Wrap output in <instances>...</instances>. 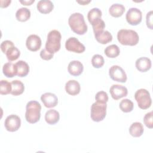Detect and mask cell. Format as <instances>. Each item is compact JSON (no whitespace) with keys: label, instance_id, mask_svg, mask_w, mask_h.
Here are the masks:
<instances>
[{"label":"cell","instance_id":"obj_3","mask_svg":"<svg viewBox=\"0 0 153 153\" xmlns=\"http://www.w3.org/2000/svg\"><path fill=\"white\" fill-rule=\"evenodd\" d=\"M117 39L124 45L134 46L137 44L139 37L137 32L130 29H121L118 32Z\"/></svg>","mask_w":153,"mask_h":153},{"label":"cell","instance_id":"obj_24","mask_svg":"<svg viewBox=\"0 0 153 153\" xmlns=\"http://www.w3.org/2000/svg\"><path fill=\"white\" fill-rule=\"evenodd\" d=\"M12 90L11 93L13 96H19L22 94L25 90V86L22 82L19 80H14L11 82Z\"/></svg>","mask_w":153,"mask_h":153},{"label":"cell","instance_id":"obj_11","mask_svg":"<svg viewBox=\"0 0 153 153\" xmlns=\"http://www.w3.org/2000/svg\"><path fill=\"white\" fill-rule=\"evenodd\" d=\"M109 92L112 97L116 100L127 96L128 94V91L126 87L118 84L112 85L109 89Z\"/></svg>","mask_w":153,"mask_h":153},{"label":"cell","instance_id":"obj_39","mask_svg":"<svg viewBox=\"0 0 153 153\" xmlns=\"http://www.w3.org/2000/svg\"><path fill=\"white\" fill-rule=\"evenodd\" d=\"M35 2V0L31 1H20V2L24 5H30L32 3Z\"/></svg>","mask_w":153,"mask_h":153},{"label":"cell","instance_id":"obj_9","mask_svg":"<svg viewBox=\"0 0 153 153\" xmlns=\"http://www.w3.org/2000/svg\"><path fill=\"white\" fill-rule=\"evenodd\" d=\"M65 48L68 51L76 53H82L85 50V46L75 37H71L66 40Z\"/></svg>","mask_w":153,"mask_h":153},{"label":"cell","instance_id":"obj_16","mask_svg":"<svg viewBox=\"0 0 153 153\" xmlns=\"http://www.w3.org/2000/svg\"><path fill=\"white\" fill-rule=\"evenodd\" d=\"M80 90V84L75 80H69L65 84V90L70 95L75 96L79 94Z\"/></svg>","mask_w":153,"mask_h":153},{"label":"cell","instance_id":"obj_12","mask_svg":"<svg viewBox=\"0 0 153 153\" xmlns=\"http://www.w3.org/2000/svg\"><path fill=\"white\" fill-rule=\"evenodd\" d=\"M27 49L31 51H36L40 49L41 46V39L36 35H29L26 41Z\"/></svg>","mask_w":153,"mask_h":153},{"label":"cell","instance_id":"obj_33","mask_svg":"<svg viewBox=\"0 0 153 153\" xmlns=\"http://www.w3.org/2000/svg\"><path fill=\"white\" fill-rule=\"evenodd\" d=\"M95 99L97 102L102 103H106V102L108 101V94L104 91H99L96 93L95 96Z\"/></svg>","mask_w":153,"mask_h":153},{"label":"cell","instance_id":"obj_1","mask_svg":"<svg viewBox=\"0 0 153 153\" xmlns=\"http://www.w3.org/2000/svg\"><path fill=\"white\" fill-rule=\"evenodd\" d=\"M68 23L71 30L78 35H84L87 31V25L84 16L79 13L71 14L68 19Z\"/></svg>","mask_w":153,"mask_h":153},{"label":"cell","instance_id":"obj_19","mask_svg":"<svg viewBox=\"0 0 153 153\" xmlns=\"http://www.w3.org/2000/svg\"><path fill=\"white\" fill-rule=\"evenodd\" d=\"M15 65L17 68V75L18 76L25 77L27 75L29 72V66L26 62L19 60Z\"/></svg>","mask_w":153,"mask_h":153},{"label":"cell","instance_id":"obj_20","mask_svg":"<svg viewBox=\"0 0 153 153\" xmlns=\"http://www.w3.org/2000/svg\"><path fill=\"white\" fill-rule=\"evenodd\" d=\"M94 36L97 41L102 44H108L112 40V36L111 33L108 30H103L102 32L94 34Z\"/></svg>","mask_w":153,"mask_h":153},{"label":"cell","instance_id":"obj_5","mask_svg":"<svg viewBox=\"0 0 153 153\" xmlns=\"http://www.w3.org/2000/svg\"><path fill=\"white\" fill-rule=\"evenodd\" d=\"M134 98L137 103L138 106L142 109H148L152 103V100L149 91L144 88H140L136 91Z\"/></svg>","mask_w":153,"mask_h":153},{"label":"cell","instance_id":"obj_27","mask_svg":"<svg viewBox=\"0 0 153 153\" xmlns=\"http://www.w3.org/2000/svg\"><path fill=\"white\" fill-rule=\"evenodd\" d=\"M102 11L100 9L97 8H94L90 10L87 14V19L90 24H92L93 22L96 21L98 19H101L102 17Z\"/></svg>","mask_w":153,"mask_h":153},{"label":"cell","instance_id":"obj_25","mask_svg":"<svg viewBox=\"0 0 153 153\" xmlns=\"http://www.w3.org/2000/svg\"><path fill=\"white\" fill-rule=\"evenodd\" d=\"M16 17L20 22H26L30 17V11L27 8H21L17 11Z\"/></svg>","mask_w":153,"mask_h":153},{"label":"cell","instance_id":"obj_36","mask_svg":"<svg viewBox=\"0 0 153 153\" xmlns=\"http://www.w3.org/2000/svg\"><path fill=\"white\" fill-rule=\"evenodd\" d=\"M54 54H52L48 51L45 48L42 50L40 52V57L42 59L45 60H51L53 57Z\"/></svg>","mask_w":153,"mask_h":153},{"label":"cell","instance_id":"obj_31","mask_svg":"<svg viewBox=\"0 0 153 153\" xmlns=\"http://www.w3.org/2000/svg\"><path fill=\"white\" fill-rule=\"evenodd\" d=\"M105 63V60L102 56L100 54H95L91 59V64L95 68H102Z\"/></svg>","mask_w":153,"mask_h":153},{"label":"cell","instance_id":"obj_7","mask_svg":"<svg viewBox=\"0 0 153 153\" xmlns=\"http://www.w3.org/2000/svg\"><path fill=\"white\" fill-rule=\"evenodd\" d=\"M109 75L112 80L119 82H126L127 79L124 69L118 65H113L109 68Z\"/></svg>","mask_w":153,"mask_h":153},{"label":"cell","instance_id":"obj_15","mask_svg":"<svg viewBox=\"0 0 153 153\" xmlns=\"http://www.w3.org/2000/svg\"><path fill=\"white\" fill-rule=\"evenodd\" d=\"M135 66L139 72H145L151 69V61L146 57H142L136 60Z\"/></svg>","mask_w":153,"mask_h":153},{"label":"cell","instance_id":"obj_40","mask_svg":"<svg viewBox=\"0 0 153 153\" xmlns=\"http://www.w3.org/2000/svg\"><path fill=\"white\" fill-rule=\"evenodd\" d=\"M91 1H77V2L78 3H79V4H82V5H86V4H88V3H90Z\"/></svg>","mask_w":153,"mask_h":153},{"label":"cell","instance_id":"obj_13","mask_svg":"<svg viewBox=\"0 0 153 153\" xmlns=\"http://www.w3.org/2000/svg\"><path fill=\"white\" fill-rule=\"evenodd\" d=\"M41 100L46 108H54L58 103V98L52 93H45L41 95Z\"/></svg>","mask_w":153,"mask_h":153},{"label":"cell","instance_id":"obj_37","mask_svg":"<svg viewBox=\"0 0 153 153\" xmlns=\"http://www.w3.org/2000/svg\"><path fill=\"white\" fill-rule=\"evenodd\" d=\"M146 25L150 29H152V11L148 12L146 14Z\"/></svg>","mask_w":153,"mask_h":153},{"label":"cell","instance_id":"obj_8","mask_svg":"<svg viewBox=\"0 0 153 153\" xmlns=\"http://www.w3.org/2000/svg\"><path fill=\"white\" fill-rule=\"evenodd\" d=\"M126 19L128 24L132 26H136L142 22V12L136 8H131L127 12Z\"/></svg>","mask_w":153,"mask_h":153},{"label":"cell","instance_id":"obj_10","mask_svg":"<svg viewBox=\"0 0 153 153\" xmlns=\"http://www.w3.org/2000/svg\"><path fill=\"white\" fill-rule=\"evenodd\" d=\"M21 126V120L16 115L11 114L8 116L4 122L6 130L10 132H14L19 129Z\"/></svg>","mask_w":153,"mask_h":153},{"label":"cell","instance_id":"obj_23","mask_svg":"<svg viewBox=\"0 0 153 153\" xmlns=\"http://www.w3.org/2000/svg\"><path fill=\"white\" fill-rule=\"evenodd\" d=\"M124 11L125 7L123 5L120 4H114L112 5L109 9V13L110 15L114 17H121Z\"/></svg>","mask_w":153,"mask_h":153},{"label":"cell","instance_id":"obj_35","mask_svg":"<svg viewBox=\"0 0 153 153\" xmlns=\"http://www.w3.org/2000/svg\"><path fill=\"white\" fill-rule=\"evenodd\" d=\"M14 44L12 41L9 40H6L3 41L1 44V49L4 54H6L7 50L12 46H14Z\"/></svg>","mask_w":153,"mask_h":153},{"label":"cell","instance_id":"obj_29","mask_svg":"<svg viewBox=\"0 0 153 153\" xmlns=\"http://www.w3.org/2000/svg\"><path fill=\"white\" fill-rule=\"evenodd\" d=\"M120 108L124 112H130L133 109L134 105L131 100L128 99H123L120 103Z\"/></svg>","mask_w":153,"mask_h":153},{"label":"cell","instance_id":"obj_14","mask_svg":"<svg viewBox=\"0 0 153 153\" xmlns=\"http://www.w3.org/2000/svg\"><path fill=\"white\" fill-rule=\"evenodd\" d=\"M84 70V66L81 62L78 60L71 61L68 66V71L69 73L73 76L80 75Z\"/></svg>","mask_w":153,"mask_h":153},{"label":"cell","instance_id":"obj_4","mask_svg":"<svg viewBox=\"0 0 153 153\" xmlns=\"http://www.w3.org/2000/svg\"><path fill=\"white\" fill-rule=\"evenodd\" d=\"M62 36L59 31L53 30L49 32L45 43V49L50 53L54 54L60 48V41Z\"/></svg>","mask_w":153,"mask_h":153},{"label":"cell","instance_id":"obj_17","mask_svg":"<svg viewBox=\"0 0 153 153\" xmlns=\"http://www.w3.org/2000/svg\"><path fill=\"white\" fill-rule=\"evenodd\" d=\"M37 9L42 14L50 13L54 8V5L51 1L41 0L37 4Z\"/></svg>","mask_w":153,"mask_h":153},{"label":"cell","instance_id":"obj_28","mask_svg":"<svg viewBox=\"0 0 153 153\" xmlns=\"http://www.w3.org/2000/svg\"><path fill=\"white\" fill-rule=\"evenodd\" d=\"M5 54L7 59L10 62H12L17 60L19 57L20 55V51L17 47L14 45L11 47L7 50Z\"/></svg>","mask_w":153,"mask_h":153},{"label":"cell","instance_id":"obj_21","mask_svg":"<svg viewBox=\"0 0 153 153\" xmlns=\"http://www.w3.org/2000/svg\"><path fill=\"white\" fill-rule=\"evenodd\" d=\"M144 128L142 123L139 122L133 123L129 128L130 134L134 137H139L143 133Z\"/></svg>","mask_w":153,"mask_h":153},{"label":"cell","instance_id":"obj_2","mask_svg":"<svg viewBox=\"0 0 153 153\" xmlns=\"http://www.w3.org/2000/svg\"><path fill=\"white\" fill-rule=\"evenodd\" d=\"M41 106L40 103L35 100L29 101L26 106L25 118L26 121L34 124L39 121L41 117Z\"/></svg>","mask_w":153,"mask_h":153},{"label":"cell","instance_id":"obj_38","mask_svg":"<svg viewBox=\"0 0 153 153\" xmlns=\"http://www.w3.org/2000/svg\"><path fill=\"white\" fill-rule=\"evenodd\" d=\"M11 1H1V8H6L11 3Z\"/></svg>","mask_w":153,"mask_h":153},{"label":"cell","instance_id":"obj_34","mask_svg":"<svg viewBox=\"0 0 153 153\" xmlns=\"http://www.w3.org/2000/svg\"><path fill=\"white\" fill-rule=\"evenodd\" d=\"M152 117H153V113L151 111V112H149L146 114L143 118L144 124L149 128H152L153 127Z\"/></svg>","mask_w":153,"mask_h":153},{"label":"cell","instance_id":"obj_18","mask_svg":"<svg viewBox=\"0 0 153 153\" xmlns=\"http://www.w3.org/2000/svg\"><path fill=\"white\" fill-rule=\"evenodd\" d=\"M59 119L60 114L56 110L50 109L45 114V120L48 124L54 125L59 121Z\"/></svg>","mask_w":153,"mask_h":153},{"label":"cell","instance_id":"obj_30","mask_svg":"<svg viewBox=\"0 0 153 153\" xmlns=\"http://www.w3.org/2000/svg\"><path fill=\"white\" fill-rule=\"evenodd\" d=\"M12 90L11 84L7 80H1L0 82V93L2 95H7L11 93Z\"/></svg>","mask_w":153,"mask_h":153},{"label":"cell","instance_id":"obj_6","mask_svg":"<svg viewBox=\"0 0 153 153\" xmlns=\"http://www.w3.org/2000/svg\"><path fill=\"white\" fill-rule=\"evenodd\" d=\"M106 103L97 102L93 103L91 107V118L93 121L99 122L104 120L106 115Z\"/></svg>","mask_w":153,"mask_h":153},{"label":"cell","instance_id":"obj_32","mask_svg":"<svg viewBox=\"0 0 153 153\" xmlns=\"http://www.w3.org/2000/svg\"><path fill=\"white\" fill-rule=\"evenodd\" d=\"M92 27L93 29V32L94 34H96L97 33H99L100 32L103 31L104 28L105 27V23L103 20L101 19L97 20L94 22H93L92 24Z\"/></svg>","mask_w":153,"mask_h":153},{"label":"cell","instance_id":"obj_26","mask_svg":"<svg viewBox=\"0 0 153 153\" xmlns=\"http://www.w3.org/2000/svg\"><path fill=\"white\" fill-rule=\"evenodd\" d=\"M105 55L109 58H115L120 53V48L115 44H112L108 46L104 50Z\"/></svg>","mask_w":153,"mask_h":153},{"label":"cell","instance_id":"obj_22","mask_svg":"<svg viewBox=\"0 0 153 153\" xmlns=\"http://www.w3.org/2000/svg\"><path fill=\"white\" fill-rule=\"evenodd\" d=\"M2 72L4 75L8 78L14 77L17 75V68L16 65L11 62L5 63L2 68Z\"/></svg>","mask_w":153,"mask_h":153}]
</instances>
